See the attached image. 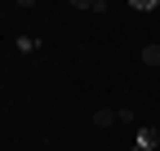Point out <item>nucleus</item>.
Instances as JSON below:
<instances>
[{"label":"nucleus","instance_id":"nucleus-2","mask_svg":"<svg viewBox=\"0 0 160 151\" xmlns=\"http://www.w3.org/2000/svg\"><path fill=\"white\" fill-rule=\"evenodd\" d=\"M138 58H142V67H160V45H147Z\"/></svg>","mask_w":160,"mask_h":151},{"label":"nucleus","instance_id":"nucleus-1","mask_svg":"<svg viewBox=\"0 0 160 151\" xmlns=\"http://www.w3.org/2000/svg\"><path fill=\"white\" fill-rule=\"evenodd\" d=\"M116 120H120V116H116L111 107H98V111H93V124H98V129H111Z\"/></svg>","mask_w":160,"mask_h":151}]
</instances>
